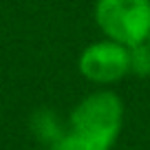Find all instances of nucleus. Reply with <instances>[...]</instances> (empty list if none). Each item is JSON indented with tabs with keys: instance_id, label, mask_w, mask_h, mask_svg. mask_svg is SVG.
Masks as SVG:
<instances>
[{
	"instance_id": "obj_1",
	"label": "nucleus",
	"mask_w": 150,
	"mask_h": 150,
	"mask_svg": "<svg viewBox=\"0 0 150 150\" xmlns=\"http://www.w3.org/2000/svg\"><path fill=\"white\" fill-rule=\"evenodd\" d=\"M124 126V102L117 93L99 88L82 97L69 117V132L84 150L112 148Z\"/></svg>"
},
{
	"instance_id": "obj_2",
	"label": "nucleus",
	"mask_w": 150,
	"mask_h": 150,
	"mask_svg": "<svg viewBox=\"0 0 150 150\" xmlns=\"http://www.w3.org/2000/svg\"><path fill=\"white\" fill-rule=\"evenodd\" d=\"M93 16L104 38L128 49L150 35V0H95Z\"/></svg>"
},
{
	"instance_id": "obj_3",
	"label": "nucleus",
	"mask_w": 150,
	"mask_h": 150,
	"mask_svg": "<svg viewBox=\"0 0 150 150\" xmlns=\"http://www.w3.org/2000/svg\"><path fill=\"white\" fill-rule=\"evenodd\" d=\"M77 71L93 84L110 86L130 73V49L108 38L91 42L77 57Z\"/></svg>"
},
{
	"instance_id": "obj_4",
	"label": "nucleus",
	"mask_w": 150,
	"mask_h": 150,
	"mask_svg": "<svg viewBox=\"0 0 150 150\" xmlns=\"http://www.w3.org/2000/svg\"><path fill=\"white\" fill-rule=\"evenodd\" d=\"M31 130H33V135L38 137V141L51 146V144H55L60 137H64L69 128L62 124V119L57 117L53 110L40 108V110H35L31 115Z\"/></svg>"
},
{
	"instance_id": "obj_5",
	"label": "nucleus",
	"mask_w": 150,
	"mask_h": 150,
	"mask_svg": "<svg viewBox=\"0 0 150 150\" xmlns=\"http://www.w3.org/2000/svg\"><path fill=\"white\" fill-rule=\"evenodd\" d=\"M130 73L139 77H150V44L148 40L130 47Z\"/></svg>"
},
{
	"instance_id": "obj_6",
	"label": "nucleus",
	"mask_w": 150,
	"mask_h": 150,
	"mask_svg": "<svg viewBox=\"0 0 150 150\" xmlns=\"http://www.w3.org/2000/svg\"><path fill=\"white\" fill-rule=\"evenodd\" d=\"M49 150H84V146L75 139L69 130H66V135L60 137L55 144H51V146H49Z\"/></svg>"
},
{
	"instance_id": "obj_7",
	"label": "nucleus",
	"mask_w": 150,
	"mask_h": 150,
	"mask_svg": "<svg viewBox=\"0 0 150 150\" xmlns=\"http://www.w3.org/2000/svg\"><path fill=\"white\" fill-rule=\"evenodd\" d=\"M95 150H112V148H95Z\"/></svg>"
},
{
	"instance_id": "obj_8",
	"label": "nucleus",
	"mask_w": 150,
	"mask_h": 150,
	"mask_svg": "<svg viewBox=\"0 0 150 150\" xmlns=\"http://www.w3.org/2000/svg\"><path fill=\"white\" fill-rule=\"evenodd\" d=\"M148 44H150V35H148Z\"/></svg>"
}]
</instances>
